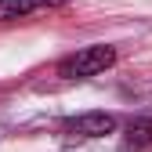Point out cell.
I'll list each match as a JSON object with an SVG mask.
<instances>
[{
    "label": "cell",
    "instance_id": "obj_1",
    "mask_svg": "<svg viewBox=\"0 0 152 152\" xmlns=\"http://www.w3.org/2000/svg\"><path fill=\"white\" fill-rule=\"evenodd\" d=\"M116 65V47L109 44H94V47H80L76 54L58 62V76L65 80H87V76H98L105 69Z\"/></svg>",
    "mask_w": 152,
    "mask_h": 152
},
{
    "label": "cell",
    "instance_id": "obj_2",
    "mask_svg": "<svg viewBox=\"0 0 152 152\" xmlns=\"http://www.w3.org/2000/svg\"><path fill=\"white\" fill-rule=\"evenodd\" d=\"M62 130L69 138H105L116 130V116L112 112H83V116H69Z\"/></svg>",
    "mask_w": 152,
    "mask_h": 152
},
{
    "label": "cell",
    "instance_id": "obj_3",
    "mask_svg": "<svg viewBox=\"0 0 152 152\" xmlns=\"http://www.w3.org/2000/svg\"><path fill=\"white\" fill-rule=\"evenodd\" d=\"M69 0H0V22H15L33 11H51V7H65Z\"/></svg>",
    "mask_w": 152,
    "mask_h": 152
},
{
    "label": "cell",
    "instance_id": "obj_4",
    "mask_svg": "<svg viewBox=\"0 0 152 152\" xmlns=\"http://www.w3.org/2000/svg\"><path fill=\"white\" fill-rule=\"evenodd\" d=\"M123 141H127V148H148L152 145V116L130 120L127 130H123Z\"/></svg>",
    "mask_w": 152,
    "mask_h": 152
}]
</instances>
